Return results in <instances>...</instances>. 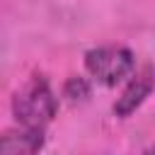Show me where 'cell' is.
<instances>
[{
    "mask_svg": "<svg viewBox=\"0 0 155 155\" xmlns=\"http://www.w3.org/2000/svg\"><path fill=\"white\" fill-rule=\"evenodd\" d=\"M12 111L22 126L29 128H44L48 121H53L58 111V102L44 78H31L22 90H17L12 99Z\"/></svg>",
    "mask_w": 155,
    "mask_h": 155,
    "instance_id": "cell-1",
    "label": "cell"
},
{
    "mask_svg": "<svg viewBox=\"0 0 155 155\" xmlns=\"http://www.w3.org/2000/svg\"><path fill=\"white\" fill-rule=\"evenodd\" d=\"M85 68L97 82L114 87L133 75L136 58L124 46H99L85 53Z\"/></svg>",
    "mask_w": 155,
    "mask_h": 155,
    "instance_id": "cell-2",
    "label": "cell"
},
{
    "mask_svg": "<svg viewBox=\"0 0 155 155\" xmlns=\"http://www.w3.org/2000/svg\"><path fill=\"white\" fill-rule=\"evenodd\" d=\"M153 85H155V78H153V70H150V68H145V70H140L138 75H133L131 82H128V87H126V90L121 92V97L116 99L114 114L121 116V119H126L128 114H133V111L145 102V97L153 92Z\"/></svg>",
    "mask_w": 155,
    "mask_h": 155,
    "instance_id": "cell-3",
    "label": "cell"
},
{
    "mask_svg": "<svg viewBox=\"0 0 155 155\" xmlns=\"http://www.w3.org/2000/svg\"><path fill=\"white\" fill-rule=\"evenodd\" d=\"M44 148V128H15L5 131L0 138V153L2 155H39Z\"/></svg>",
    "mask_w": 155,
    "mask_h": 155,
    "instance_id": "cell-4",
    "label": "cell"
},
{
    "mask_svg": "<svg viewBox=\"0 0 155 155\" xmlns=\"http://www.w3.org/2000/svg\"><path fill=\"white\" fill-rule=\"evenodd\" d=\"M65 97L73 99V102L90 97V85L85 82V78H70V80L65 82Z\"/></svg>",
    "mask_w": 155,
    "mask_h": 155,
    "instance_id": "cell-5",
    "label": "cell"
},
{
    "mask_svg": "<svg viewBox=\"0 0 155 155\" xmlns=\"http://www.w3.org/2000/svg\"><path fill=\"white\" fill-rule=\"evenodd\" d=\"M143 155H155V148H150V150H145Z\"/></svg>",
    "mask_w": 155,
    "mask_h": 155,
    "instance_id": "cell-6",
    "label": "cell"
}]
</instances>
